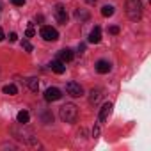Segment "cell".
<instances>
[{
  "mask_svg": "<svg viewBox=\"0 0 151 151\" xmlns=\"http://www.w3.org/2000/svg\"><path fill=\"white\" fill-rule=\"evenodd\" d=\"M110 62L109 60H105V59H101V60H98L96 62V71L100 73V75H105V73H109L110 71Z\"/></svg>",
  "mask_w": 151,
  "mask_h": 151,
  "instance_id": "8",
  "label": "cell"
},
{
  "mask_svg": "<svg viewBox=\"0 0 151 151\" xmlns=\"http://www.w3.org/2000/svg\"><path fill=\"white\" fill-rule=\"evenodd\" d=\"M59 60H62L64 64H66V62H71V60H73V52H71L69 48L60 50V52H59Z\"/></svg>",
  "mask_w": 151,
  "mask_h": 151,
  "instance_id": "12",
  "label": "cell"
},
{
  "mask_svg": "<svg viewBox=\"0 0 151 151\" xmlns=\"http://www.w3.org/2000/svg\"><path fill=\"white\" fill-rule=\"evenodd\" d=\"M66 93H68L69 96H73V98H80V96L84 94V89H82V86L77 84V82H68V84H66Z\"/></svg>",
  "mask_w": 151,
  "mask_h": 151,
  "instance_id": "4",
  "label": "cell"
},
{
  "mask_svg": "<svg viewBox=\"0 0 151 151\" xmlns=\"http://www.w3.org/2000/svg\"><path fill=\"white\" fill-rule=\"evenodd\" d=\"M101 14H103L105 18L112 16V14H114V7H112V6H103V7H101Z\"/></svg>",
  "mask_w": 151,
  "mask_h": 151,
  "instance_id": "17",
  "label": "cell"
},
{
  "mask_svg": "<svg viewBox=\"0 0 151 151\" xmlns=\"http://www.w3.org/2000/svg\"><path fill=\"white\" fill-rule=\"evenodd\" d=\"M87 4H96V0H86Z\"/></svg>",
  "mask_w": 151,
  "mask_h": 151,
  "instance_id": "26",
  "label": "cell"
},
{
  "mask_svg": "<svg viewBox=\"0 0 151 151\" xmlns=\"http://www.w3.org/2000/svg\"><path fill=\"white\" fill-rule=\"evenodd\" d=\"M98 133H100V128L94 126V128H93V137H98Z\"/></svg>",
  "mask_w": 151,
  "mask_h": 151,
  "instance_id": "24",
  "label": "cell"
},
{
  "mask_svg": "<svg viewBox=\"0 0 151 151\" xmlns=\"http://www.w3.org/2000/svg\"><path fill=\"white\" fill-rule=\"evenodd\" d=\"M11 2H13V6H18V7H20V6L25 4V0H11Z\"/></svg>",
  "mask_w": 151,
  "mask_h": 151,
  "instance_id": "22",
  "label": "cell"
},
{
  "mask_svg": "<svg viewBox=\"0 0 151 151\" xmlns=\"http://www.w3.org/2000/svg\"><path fill=\"white\" fill-rule=\"evenodd\" d=\"M29 119H30V116H29L27 110H20V112H18V123H20V124H27Z\"/></svg>",
  "mask_w": 151,
  "mask_h": 151,
  "instance_id": "13",
  "label": "cell"
},
{
  "mask_svg": "<svg viewBox=\"0 0 151 151\" xmlns=\"http://www.w3.org/2000/svg\"><path fill=\"white\" fill-rule=\"evenodd\" d=\"M22 46H23V50H25V52H29V53L34 50V46L30 45V41H29V39H23V41H22Z\"/></svg>",
  "mask_w": 151,
  "mask_h": 151,
  "instance_id": "18",
  "label": "cell"
},
{
  "mask_svg": "<svg viewBox=\"0 0 151 151\" xmlns=\"http://www.w3.org/2000/svg\"><path fill=\"white\" fill-rule=\"evenodd\" d=\"M4 37H6L4 36V30H2V27H0V41H4Z\"/></svg>",
  "mask_w": 151,
  "mask_h": 151,
  "instance_id": "25",
  "label": "cell"
},
{
  "mask_svg": "<svg viewBox=\"0 0 151 151\" xmlns=\"http://www.w3.org/2000/svg\"><path fill=\"white\" fill-rule=\"evenodd\" d=\"M6 94H9V96H14L16 93H18V89H16V86L14 84H7V86H4V89H2Z\"/></svg>",
  "mask_w": 151,
  "mask_h": 151,
  "instance_id": "16",
  "label": "cell"
},
{
  "mask_svg": "<svg viewBox=\"0 0 151 151\" xmlns=\"http://www.w3.org/2000/svg\"><path fill=\"white\" fill-rule=\"evenodd\" d=\"M101 41V29L96 25L93 30H91V34H89V43H94V45H98Z\"/></svg>",
  "mask_w": 151,
  "mask_h": 151,
  "instance_id": "10",
  "label": "cell"
},
{
  "mask_svg": "<svg viewBox=\"0 0 151 151\" xmlns=\"http://www.w3.org/2000/svg\"><path fill=\"white\" fill-rule=\"evenodd\" d=\"M59 117L64 123H75V121L78 119V109H77V105H73V103L62 105L60 110H59Z\"/></svg>",
  "mask_w": 151,
  "mask_h": 151,
  "instance_id": "1",
  "label": "cell"
},
{
  "mask_svg": "<svg viewBox=\"0 0 151 151\" xmlns=\"http://www.w3.org/2000/svg\"><path fill=\"white\" fill-rule=\"evenodd\" d=\"M27 84H29V89H30L32 93H37V91H39V82H37V78H29Z\"/></svg>",
  "mask_w": 151,
  "mask_h": 151,
  "instance_id": "15",
  "label": "cell"
},
{
  "mask_svg": "<svg viewBox=\"0 0 151 151\" xmlns=\"http://www.w3.org/2000/svg\"><path fill=\"white\" fill-rule=\"evenodd\" d=\"M62 98V93L57 89V87H50V89H46V93H45V100L46 101H57V100H60Z\"/></svg>",
  "mask_w": 151,
  "mask_h": 151,
  "instance_id": "6",
  "label": "cell"
},
{
  "mask_svg": "<svg viewBox=\"0 0 151 151\" xmlns=\"http://www.w3.org/2000/svg\"><path fill=\"white\" fill-rule=\"evenodd\" d=\"M101 96H103V91H101L100 87H96V89H91V93H89V103L96 105V103L101 100Z\"/></svg>",
  "mask_w": 151,
  "mask_h": 151,
  "instance_id": "9",
  "label": "cell"
},
{
  "mask_svg": "<svg viewBox=\"0 0 151 151\" xmlns=\"http://www.w3.org/2000/svg\"><path fill=\"white\" fill-rule=\"evenodd\" d=\"M126 14L132 22L142 18V2L140 0H126Z\"/></svg>",
  "mask_w": 151,
  "mask_h": 151,
  "instance_id": "2",
  "label": "cell"
},
{
  "mask_svg": "<svg viewBox=\"0 0 151 151\" xmlns=\"http://www.w3.org/2000/svg\"><path fill=\"white\" fill-rule=\"evenodd\" d=\"M50 69H52L53 73H57V75H62V73L66 71V66H64V62H62V60L55 59V60H52V62H50Z\"/></svg>",
  "mask_w": 151,
  "mask_h": 151,
  "instance_id": "7",
  "label": "cell"
},
{
  "mask_svg": "<svg viewBox=\"0 0 151 151\" xmlns=\"http://www.w3.org/2000/svg\"><path fill=\"white\" fill-rule=\"evenodd\" d=\"M78 52H80V53L86 52V43H80V45H78Z\"/></svg>",
  "mask_w": 151,
  "mask_h": 151,
  "instance_id": "23",
  "label": "cell"
},
{
  "mask_svg": "<svg viewBox=\"0 0 151 151\" xmlns=\"http://www.w3.org/2000/svg\"><path fill=\"white\" fill-rule=\"evenodd\" d=\"M109 32L116 36V34H119V27H117V25H112V27H109Z\"/></svg>",
  "mask_w": 151,
  "mask_h": 151,
  "instance_id": "20",
  "label": "cell"
},
{
  "mask_svg": "<svg viewBox=\"0 0 151 151\" xmlns=\"http://www.w3.org/2000/svg\"><path fill=\"white\" fill-rule=\"evenodd\" d=\"M112 103H105L103 107H101V110H100V116H98V119L100 121H107L109 119V116H110V112H112Z\"/></svg>",
  "mask_w": 151,
  "mask_h": 151,
  "instance_id": "11",
  "label": "cell"
},
{
  "mask_svg": "<svg viewBox=\"0 0 151 151\" xmlns=\"http://www.w3.org/2000/svg\"><path fill=\"white\" fill-rule=\"evenodd\" d=\"M41 37L45 39V41H57L59 39V32L53 29V27H50V25H45V27H41Z\"/></svg>",
  "mask_w": 151,
  "mask_h": 151,
  "instance_id": "3",
  "label": "cell"
},
{
  "mask_svg": "<svg viewBox=\"0 0 151 151\" xmlns=\"http://www.w3.org/2000/svg\"><path fill=\"white\" fill-rule=\"evenodd\" d=\"M9 41H11V43L18 41V34H16V32H11V34H9Z\"/></svg>",
  "mask_w": 151,
  "mask_h": 151,
  "instance_id": "21",
  "label": "cell"
},
{
  "mask_svg": "<svg viewBox=\"0 0 151 151\" xmlns=\"http://www.w3.org/2000/svg\"><path fill=\"white\" fill-rule=\"evenodd\" d=\"M36 34V30H34V23H29V27H27V32H25V37L29 39V37H32Z\"/></svg>",
  "mask_w": 151,
  "mask_h": 151,
  "instance_id": "19",
  "label": "cell"
},
{
  "mask_svg": "<svg viewBox=\"0 0 151 151\" xmlns=\"http://www.w3.org/2000/svg\"><path fill=\"white\" fill-rule=\"evenodd\" d=\"M75 16H77L80 22H87L89 20V13L84 11V9H77V11H75Z\"/></svg>",
  "mask_w": 151,
  "mask_h": 151,
  "instance_id": "14",
  "label": "cell"
},
{
  "mask_svg": "<svg viewBox=\"0 0 151 151\" xmlns=\"http://www.w3.org/2000/svg\"><path fill=\"white\" fill-rule=\"evenodd\" d=\"M53 14H55V20H57L59 23H62V25H66V23H68V18H69V16H68V11H66L60 4H57V6H55Z\"/></svg>",
  "mask_w": 151,
  "mask_h": 151,
  "instance_id": "5",
  "label": "cell"
}]
</instances>
